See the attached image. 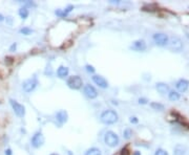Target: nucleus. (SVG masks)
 <instances>
[{"mask_svg":"<svg viewBox=\"0 0 189 155\" xmlns=\"http://www.w3.org/2000/svg\"><path fill=\"white\" fill-rule=\"evenodd\" d=\"M154 155H168V153L166 152L163 149H158V150L154 152Z\"/></svg>","mask_w":189,"mask_h":155,"instance_id":"nucleus-24","label":"nucleus"},{"mask_svg":"<svg viewBox=\"0 0 189 155\" xmlns=\"http://www.w3.org/2000/svg\"><path fill=\"white\" fill-rule=\"evenodd\" d=\"M104 143L110 148L117 147L120 143L119 135L113 131H107L104 135Z\"/></svg>","mask_w":189,"mask_h":155,"instance_id":"nucleus-2","label":"nucleus"},{"mask_svg":"<svg viewBox=\"0 0 189 155\" xmlns=\"http://www.w3.org/2000/svg\"><path fill=\"white\" fill-rule=\"evenodd\" d=\"M156 90L161 93V94H166V93H169V91H170L169 86L167 85V84H165V83H162V82L156 83Z\"/></svg>","mask_w":189,"mask_h":155,"instance_id":"nucleus-13","label":"nucleus"},{"mask_svg":"<svg viewBox=\"0 0 189 155\" xmlns=\"http://www.w3.org/2000/svg\"><path fill=\"white\" fill-rule=\"evenodd\" d=\"M134 155H141V154H140V152H138V151H136V153H134Z\"/></svg>","mask_w":189,"mask_h":155,"instance_id":"nucleus-32","label":"nucleus"},{"mask_svg":"<svg viewBox=\"0 0 189 155\" xmlns=\"http://www.w3.org/2000/svg\"><path fill=\"white\" fill-rule=\"evenodd\" d=\"M150 107L154 110H159V111H162L164 110V105L160 104V103H156V102H154L150 104Z\"/></svg>","mask_w":189,"mask_h":155,"instance_id":"nucleus-21","label":"nucleus"},{"mask_svg":"<svg viewBox=\"0 0 189 155\" xmlns=\"http://www.w3.org/2000/svg\"><path fill=\"white\" fill-rule=\"evenodd\" d=\"M147 45L146 42L144 40H136L134 42H132V44L130 45V49L134 50V51H144L146 50Z\"/></svg>","mask_w":189,"mask_h":155,"instance_id":"nucleus-11","label":"nucleus"},{"mask_svg":"<svg viewBox=\"0 0 189 155\" xmlns=\"http://www.w3.org/2000/svg\"><path fill=\"white\" fill-rule=\"evenodd\" d=\"M20 33L23 34V35H30V34L33 33V30L30 27H23L20 30Z\"/></svg>","mask_w":189,"mask_h":155,"instance_id":"nucleus-23","label":"nucleus"},{"mask_svg":"<svg viewBox=\"0 0 189 155\" xmlns=\"http://www.w3.org/2000/svg\"><path fill=\"white\" fill-rule=\"evenodd\" d=\"M91 79H93V83H95L96 85H98L100 88H103V89H105V88L108 87V82H107L105 78L102 77V75H93V77H91Z\"/></svg>","mask_w":189,"mask_h":155,"instance_id":"nucleus-9","label":"nucleus"},{"mask_svg":"<svg viewBox=\"0 0 189 155\" xmlns=\"http://www.w3.org/2000/svg\"><path fill=\"white\" fill-rule=\"evenodd\" d=\"M131 135H132V131L130 130V129H125L123 132V136L124 138H126V140H129V138L131 137Z\"/></svg>","mask_w":189,"mask_h":155,"instance_id":"nucleus-22","label":"nucleus"},{"mask_svg":"<svg viewBox=\"0 0 189 155\" xmlns=\"http://www.w3.org/2000/svg\"><path fill=\"white\" fill-rule=\"evenodd\" d=\"M154 39V43L159 46H166L168 44V41H169V38L166 34H163V33H156L152 37Z\"/></svg>","mask_w":189,"mask_h":155,"instance_id":"nucleus-7","label":"nucleus"},{"mask_svg":"<svg viewBox=\"0 0 189 155\" xmlns=\"http://www.w3.org/2000/svg\"><path fill=\"white\" fill-rule=\"evenodd\" d=\"M139 103H140V104H146L147 100L146 99H139Z\"/></svg>","mask_w":189,"mask_h":155,"instance_id":"nucleus-28","label":"nucleus"},{"mask_svg":"<svg viewBox=\"0 0 189 155\" xmlns=\"http://www.w3.org/2000/svg\"><path fill=\"white\" fill-rule=\"evenodd\" d=\"M38 85V80L37 78H32V79H28V80L24 81L22 83V88L25 92H32L33 90H35V88Z\"/></svg>","mask_w":189,"mask_h":155,"instance_id":"nucleus-5","label":"nucleus"},{"mask_svg":"<svg viewBox=\"0 0 189 155\" xmlns=\"http://www.w3.org/2000/svg\"><path fill=\"white\" fill-rule=\"evenodd\" d=\"M85 68H86V70H87L88 73H95V68H93V66H91V65H86Z\"/></svg>","mask_w":189,"mask_h":155,"instance_id":"nucleus-25","label":"nucleus"},{"mask_svg":"<svg viewBox=\"0 0 189 155\" xmlns=\"http://www.w3.org/2000/svg\"><path fill=\"white\" fill-rule=\"evenodd\" d=\"M109 3H110V4L118 5V4H120V3H121V1H120V0H110V1H109Z\"/></svg>","mask_w":189,"mask_h":155,"instance_id":"nucleus-26","label":"nucleus"},{"mask_svg":"<svg viewBox=\"0 0 189 155\" xmlns=\"http://www.w3.org/2000/svg\"><path fill=\"white\" fill-rule=\"evenodd\" d=\"M129 120H130V123H132V124H137V123L139 122L138 118H137L136 116H131V118H129Z\"/></svg>","mask_w":189,"mask_h":155,"instance_id":"nucleus-27","label":"nucleus"},{"mask_svg":"<svg viewBox=\"0 0 189 155\" xmlns=\"http://www.w3.org/2000/svg\"><path fill=\"white\" fill-rule=\"evenodd\" d=\"M16 47H17V45H16V43H14V44L12 45V46H11V50H14V49H16Z\"/></svg>","mask_w":189,"mask_h":155,"instance_id":"nucleus-30","label":"nucleus"},{"mask_svg":"<svg viewBox=\"0 0 189 155\" xmlns=\"http://www.w3.org/2000/svg\"><path fill=\"white\" fill-rule=\"evenodd\" d=\"M10 103H11V105H12V108H13V110H14V112H15V114L17 115V116H19V118H23L25 115L24 106L19 104V103L15 100H10Z\"/></svg>","mask_w":189,"mask_h":155,"instance_id":"nucleus-6","label":"nucleus"},{"mask_svg":"<svg viewBox=\"0 0 189 155\" xmlns=\"http://www.w3.org/2000/svg\"><path fill=\"white\" fill-rule=\"evenodd\" d=\"M73 8H74L73 5H68L67 8H64V10H57L55 13H56V15L59 16V17L64 18V17H66V16H67L71 11H73Z\"/></svg>","mask_w":189,"mask_h":155,"instance_id":"nucleus-15","label":"nucleus"},{"mask_svg":"<svg viewBox=\"0 0 189 155\" xmlns=\"http://www.w3.org/2000/svg\"><path fill=\"white\" fill-rule=\"evenodd\" d=\"M176 87L179 92H185L189 88V81L185 80V79H181V80H179L176 82Z\"/></svg>","mask_w":189,"mask_h":155,"instance_id":"nucleus-12","label":"nucleus"},{"mask_svg":"<svg viewBox=\"0 0 189 155\" xmlns=\"http://www.w3.org/2000/svg\"><path fill=\"white\" fill-rule=\"evenodd\" d=\"M45 142V138H44V135L42 134V132H36L35 134L33 135L32 137V140H30V144L34 148H40L41 146L44 144Z\"/></svg>","mask_w":189,"mask_h":155,"instance_id":"nucleus-8","label":"nucleus"},{"mask_svg":"<svg viewBox=\"0 0 189 155\" xmlns=\"http://www.w3.org/2000/svg\"><path fill=\"white\" fill-rule=\"evenodd\" d=\"M56 118H57V120H58V122H60L61 124H63V123L67 122L68 114H67V112H66L65 110H60V111H58V112L56 113Z\"/></svg>","mask_w":189,"mask_h":155,"instance_id":"nucleus-14","label":"nucleus"},{"mask_svg":"<svg viewBox=\"0 0 189 155\" xmlns=\"http://www.w3.org/2000/svg\"><path fill=\"white\" fill-rule=\"evenodd\" d=\"M66 84H67V86L71 89L79 90L83 86V81H82V79L79 75H71V77H69L67 79Z\"/></svg>","mask_w":189,"mask_h":155,"instance_id":"nucleus-3","label":"nucleus"},{"mask_svg":"<svg viewBox=\"0 0 189 155\" xmlns=\"http://www.w3.org/2000/svg\"><path fill=\"white\" fill-rule=\"evenodd\" d=\"M168 98H169V100L172 101V102H176V101L180 100V93L178 92V91H174V90L169 91Z\"/></svg>","mask_w":189,"mask_h":155,"instance_id":"nucleus-19","label":"nucleus"},{"mask_svg":"<svg viewBox=\"0 0 189 155\" xmlns=\"http://www.w3.org/2000/svg\"><path fill=\"white\" fill-rule=\"evenodd\" d=\"M18 14L20 16L22 19H26L28 17V10L26 6H23V8H20L19 11H18Z\"/></svg>","mask_w":189,"mask_h":155,"instance_id":"nucleus-20","label":"nucleus"},{"mask_svg":"<svg viewBox=\"0 0 189 155\" xmlns=\"http://www.w3.org/2000/svg\"><path fill=\"white\" fill-rule=\"evenodd\" d=\"M100 120L105 125H113L119 120V115L115 110L108 109V110H104L101 113Z\"/></svg>","mask_w":189,"mask_h":155,"instance_id":"nucleus-1","label":"nucleus"},{"mask_svg":"<svg viewBox=\"0 0 189 155\" xmlns=\"http://www.w3.org/2000/svg\"><path fill=\"white\" fill-rule=\"evenodd\" d=\"M50 155H59V154H57V153H52Z\"/></svg>","mask_w":189,"mask_h":155,"instance_id":"nucleus-33","label":"nucleus"},{"mask_svg":"<svg viewBox=\"0 0 189 155\" xmlns=\"http://www.w3.org/2000/svg\"><path fill=\"white\" fill-rule=\"evenodd\" d=\"M168 48L172 51L179 53L183 49V42L179 37H171L168 41Z\"/></svg>","mask_w":189,"mask_h":155,"instance_id":"nucleus-4","label":"nucleus"},{"mask_svg":"<svg viewBox=\"0 0 189 155\" xmlns=\"http://www.w3.org/2000/svg\"><path fill=\"white\" fill-rule=\"evenodd\" d=\"M84 94L87 97L88 99H96L98 97V91L96 90V88L91 86V84H86L84 86Z\"/></svg>","mask_w":189,"mask_h":155,"instance_id":"nucleus-10","label":"nucleus"},{"mask_svg":"<svg viewBox=\"0 0 189 155\" xmlns=\"http://www.w3.org/2000/svg\"><path fill=\"white\" fill-rule=\"evenodd\" d=\"M3 20H4V17H3V16L0 14V22H1V21H3Z\"/></svg>","mask_w":189,"mask_h":155,"instance_id":"nucleus-31","label":"nucleus"},{"mask_svg":"<svg viewBox=\"0 0 189 155\" xmlns=\"http://www.w3.org/2000/svg\"><path fill=\"white\" fill-rule=\"evenodd\" d=\"M68 73H69V69H68L66 66H60V67L57 69V75L61 79H64L68 75Z\"/></svg>","mask_w":189,"mask_h":155,"instance_id":"nucleus-16","label":"nucleus"},{"mask_svg":"<svg viewBox=\"0 0 189 155\" xmlns=\"http://www.w3.org/2000/svg\"><path fill=\"white\" fill-rule=\"evenodd\" d=\"M5 155H12V150H11V149L5 150Z\"/></svg>","mask_w":189,"mask_h":155,"instance_id":"nucleus-29","label":"nucleus"},{"mask_svg":"<svg viewBox=\"0 0 189 155\" xmlns=\"http://www.w3.org/2000/svg\"><path fill=\"white\" fill-rule=\"evenodd\" d=\"M186 154V148L183 145H176L174 148L173 155H185Z\"/></svg>","mask_w":189,"mask_h":155,"instance_id":"nucleus-17","label":"nucleus"},{"mask_svg":"<svg viewBox=\"0 0 189 155\" xmlns=\"http://www.w3.org/2000/svg\"><path fill=\"white\" fill-rule=\"evenodd\" d=\"M84 155H102V152H101V150L99 148L93 147L91 149H88Z\"/></svg>","mask_w":189,"mask_h":155,"instance_id":"nucleus-18","label":"nucleus"}]
</instances>
